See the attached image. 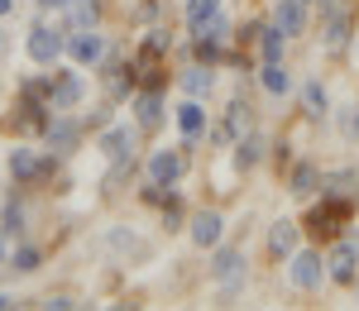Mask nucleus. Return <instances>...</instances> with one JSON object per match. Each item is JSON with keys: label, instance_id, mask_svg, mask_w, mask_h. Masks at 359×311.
Returning a JSON list of instances; mask_svg holds the SVG:
<instances>
[{"label": "nucleus", "instance_id": "obj_1", "mask_svg": "<svg viewBox=\"0 0 359 311\" xmlns=\"http://www.w3.org/2000/svg\"><path fill=\"white\" fill-rule=\"evenodd\" d=\"M62 53H67L62 29H48V25H34V29H29V57H34L39 67H53Z\"/></svg>", "mask_w": 359, "mask_h": 311}, {"label": "nucleus", "instance_id": "obj_2", "mask_svg": "<svg viewBox=\"0 0 359 311\" xmlns=\"http://www.w3.org/2000/svg\"><path fill=\"white\" fill-rule=\"evenodd\" d=\"M211 278L221 283L225 297H235V292L245 287V254H240V249H221L216 263H211Z\"/></svg>", "mask_w": 359, "mask_h": 311}, {"label": "nucleus", "instance_id": "obj_3", "mask_svg": "<svg viewBox=\"0 0 359 311\" xmlns=\"http://www.w3.org/2000/svg\"><path fill=\"white\" fill-rule=\"evenodd\" d=\"M82 96H86V82L77 72H62L57 82H48V111H72Z\"/></svg>", "mask_w": 359, "mask_h": 311}, {"label": "nucleus", "instance_id": "obj_4", "mask_svg": "<svg viewBox=\"0 0 359 311\" xmlns=\"http://www.w3.org/2000/svg\"><path fill=\"white\" fill-rule=\"evenodd\" d=\"M67 53H72L77 67H91V62H101V53H106V39H101L96 29H77V34L67 39Z\"/></svg>", "mask_w": 359, "mask_h": 311}, {"label": "nucleus", "instance_id": "obj_5", "mask_svg": "<svg viewBox=\"0 0 359 311\" xmlns=\"http://www.w3.org/2000/svg\"><path fill=\"white\" fill-rule=\"evenodd\" d=\"M331 278L335 283H355L359 278V244L355 240H340V244H335V254H331Z\"/></svg>", "mask_w": 359, "mask_h": 311}, {"label": "nucleus", "instance_id": "obj_6", "mask_svg": "<svg viewBox=\"0 0 359 311\" xmlns=\"http://www.w3.org/2000/svg\"><path fill=\"white\" fill-rule=\"evenodd\" d=\"M149 177H154V187H172V182L182 177V153H177V148H158V153L149 158Z\"/></svg>", "mask_w": 359, "mask_h": 311}, {"label": "nucleus", "instance_id": "obj_7", "mask_svg": "<svg viewBox=\"0 0 359 311\" xmlns=\"http://www.w3.org/2000/svg\"><path fill=\"white\" fill-rule=\"evenodd\" d=\"M10 172H15V182H34V177L53 172V158H39L34 148H15L10 153Z\"/></svg>", "mask_w": 359, "mask_h": 311}, {"label": "nucleus", "instance_id": "obj_8", "mask_svg": "<svg viewBox=\"0 0 359 311\" xmlns=\"http://www.w3.org/2000/svg\"><path fill=\"white\" fill-rule=\"evenodd\" d=\"M321 278H326L321 254H292V287L311 292V287H321Z\"/></svg>", "mask_w": 359, "mask_h": 311}, {"label": "nucleus", "instance_id": "obj_9", "mask_svg": "<svg viewBox=\"0 0 359 311\" xmlns=\"http://www.w3.org/2000/svg\"><path fill=\"white\" fill-rule=\"evenodd\" d=\"M345 216H350V201H335V197H326V206H316V211H311V221H306V226L316 230V235H335V230H340V221H345Z\"/></svg>", "mask_w": 359, "mask_h": 311}, {"label": "nucleus", "instance_id": "obj_10", "mask_svg": "<svg viewBox=\"0 0 359 311\" xmlns=\"http://www.w3.org/2000/svg\"><path fill=\"white\" fill-rule=\"evenodd\" d=\"M273 25L287 34V39H297L306 29V0H278V10H273Z\"/></svg>", "mask_w": 359, "mask_h": 311}, {"label": "nucleus", "instance_id": "obj_11", "mask_svg": "<svg viewBox=\"0 0 359 311\" xmlns=\"http://www.w3.org/2000/svg\"><path fill=\"white\" fill-rule=\"evenodd\" d=\"M221 230H225V221L216 216V211H201L192 221V244H201V249H216L221 244Z\"/></svg>", "mask_w": 359, "mask_h": 311}, {"label": "nucleus", "instance_id": "obj_12", "mask_svg": "<svg viewBox=\"0 0 359 311\" xmlns=\"http://www.w3.org/2000/svg\"><path fill=\"white\" fill-rule=\"evenodd\" d=\"M249 134V106L245 101H235L230 111H225V125H221V139L225 144H240Z\"/></svg>", "mask_w": 359, "mask_h": 311}, {"label": "nucleus", "instance_id": "obj_13", "mask_svg": "<svg viewBox=\"0 0 359 311\" xmlns=\"http://www.w3.org/2000/svg\"><path fill=\"white\" fill-rule=\"evenodd\" d=\"M101 148H106V158H130V153H135V130H130V125H115V130H106Z\"/></svg>", "mask_w": 359, "mask_h": 311}, {"label": "nucleus", "instance_id": "obj_14", "mask_svg": "<svg viewBox=\"0 0 359 311\" xmlns=\"http://www.w3.org/2000/svg\"><path fill=\"white\" fill-rule=\"evenodd\" d=\"M321 192L335 201H350V197H359V177L355 172H331V177H321Z\"/></svg>", "mask_w": 359, "mask_h": 311}, {"label": "nucleus", "instance_id": "obj_15", "mask_svg": "<svg viewBox=\"0 0 359 311\" xmlns=\"http://www.w3.org/2000/svg\"><path fill=\"white\" fill-rule=\"evenodd\" d=\"M177 125H182V134H187V139H196V134H201V130H206V111H201V101H187V106H177Z\"/></svg>", "mask_w": 359, "mask_h": 311}, {"label": "nucleus", "instance_id": "obj_16", "mask_svg": "<svg viewBox=\"0 0 359 311\" xmlns=\"http://www.w3.org/2000/svg\"><path fill=\"white\" fill-rule=\"evenodd\" d=\"M106 244H111L115 254H135V258H149V244H144V240H135L130 230H120V226H115L111 235H106Z\"/></svg>", "mask_w": 359, "mask_h": 311}, {"label": "nucleus", "instance_id": "obj_17", "mask_svg": "<svg viewBox=\"0 0 359 311\" xmlns=\"http://www.w3.org/2000/svg\"><path fill=\"white\" fill-rule=\"evenodd\" d=\"M269 249H273V254H292V249H297V226H292V221H278V226L269 230Z\"/></svg>", "mask_w": 359, "mask_h": 311}, {"label": "nucleus", "instance_id": "obj_18", "mask_svg": "<svg viewBox=\"0 0 359 311\" xmlns=\"http://www.w3.org/2000/svg\"><path fill=\"white\" fill-rule=\"evenodd\" d=\"M135 111H139V125H144V130H154V125L163 120V101H158L154 91H144V96L135 101Z\"/></svg>", "mask_w": 359, "mask_h": 311}, {"label": "nucleus", "instance_id": "obj_19", "mask_svg": "<svg viewBox=\"0 0 359 311\" xmlns=\"http://www.w3.org/2000/svg\"><path fill=\"white\" fill-rule=\"evenodd\" d=\"M216 15H221V0H187V25H192L196 34H201L206 20H216Z\"/></svg>", "mask_w": 359, "mask_h": 311}, {"label": "nucleus", "instance_id": "obj_20", "mask_svg": "<svg viewBox=\"0 0 359 311\" xmlns=\"http://www.w3.org/2000/svg\"><path fill=\"white\" fill-rule=\"evenodd\" d=\"M302 106H306V115H311V120H321V115H326V106H331V101H326V86H321V82H306L302 86Z\"/></svg>", "mask_w": 359, "mask_h": 311}, {"label": "nucleus", "instance_id": "obj_21", "mask_svg": "<svg viewBox=\"0 0 359 311\" xmlns=\"http://www.w3.org/2000/svg\"><path fill=\"white\" fill-rule=\"evenodd\" d=\"M287 86H292L287 67H283V62H264V91H273V96H287Z\"/></svg>", "mask_w": 359, "mask_h": 311}, {"label": "nucleus", "instance_id": "obj_22", "mask_svg": "<svg viewBox=\"0 0 359 311\" xmlns=\"http://www.w3.org/2000/svg\"><path fill=\"white\" fill-rule=\"evenodd\" d=\"M182 86H187V96H211V86H216V77H211V62H206V67H192V72L182 77Z\"/></svg>", "mask_w": 359, "mask_h": 311}, {"label": "nucleus", "instance_id": "obj_23", "mask_svg": "<svg viewBox=\"0 0 359 311\" xmlns=\"http://www.w3.org/2000/svg\"><path fill=\"white\" fill-rule=\"evenodd\" d=\"M48 144H53V148H72V144H77V125H72V120H53V125H48Z\"/></svg>", "mask_w": 359, "mask_h": 311}, {"label": "nucleus", "instance_id": "obj_24", "mask_svg": "<svg viewBox=\"0 0 359 311\" xmlns=\"http://www.w3.org/2000/svg\"><path fill=\"white\" fill-rule=\"evenodd\" d=\"M316 182H321V177H316V168H311V163H297V168H292V192H297V197L316 192Z\"/></svg>", "mask_w": 359, "mask_h": 311}, {"label": "nucleus", "instance_id": "obj_25", "mask_svg": "<svg viewBox=\"0 0 359 311\" xmlns=\"http://www.w3.org/2000/svg\"><path fill=\"white\" fill-rule=\"evenodd\" d=\"M283 39H287V34H283V29H264V62H283Z\"/></svg>", "mask_w": 359, "mask_h": 311}, {"label": "nucleus", "instance_id": "obj_26", "mask_svg": "<svg viewBox=\"0 0 359 311\" xmlns=\"http://www.w3.org/2000/svg\"><path fill=\"white\" fill-rule=\"evenodd\" d=\"M259 148H264V139H254V134H249V139H240L235 163H240V168H254V163H259Z\"/></svg>", "mask_w": 359, "mask_h": 311}, {"label": "nucleus", "instance_id": "obj_27", "mask_svg": "<svg viewBox=\"0 0 359 311\" xmlns=\"http://www.w3.org/2000/svg\"><path fill=\"white\" fill-rule=\"evenodd\" d=\"M72 25H77V29L96 25V5H91V0H72Z\"/></svg>", "mask_w": 359, "mask_h": 311}, {"label": "nucleus", "instance_id": "obj_28", "mask_svg": "<svg viewBox=\"0 0 359 311\" xmlns=\"http://www.w3.org/2000/svg\"><path fill=\"white\" fill-rule=\"evenodd\" d=\"M340 134H345L350 144H359V111H355V106H350V111H340Z\"/></svg>", "mask_w": 359, "mask_h": 311}, {"label": "nucleus", "instance_id": "obj_29", "mask_svg": "<svg viewBox=\"0 0 359 311\" xmlns=\"http://www.w3.org/2000/svg\"><path fill=\"white\" fill-rule=\"evenodd\" d=\"M10 263H15L20 273H34V268H39V249H20V254L10 258Z\"/></svg>", "mask_w": 359, "mask_h": 311}, {"label": "nucleus", "instance_id": "obj_30", "mask_svg": "<svg viewBox=\"0 0 359 311\" xmlns=\"http://www.w3.org/2000/svg\"><path fill=\"white\" fill-rule=\"evenodd\" d=\"M144 53H149V57L168 53V34H163V29H154V34H149V43H144Z\"/></svg>", "mask_w": 359, "mask_h": 311}, {"label": "nucleus", "instance_id": "obj_31", "mask_svg": "<svg viewBox=\"0 0 359 311\" xmlns=\"http://www.w3.org/2000/svg\"><path fill=\"white\" fill-rule=\"evenodd\" d=\"M10 10H15V0H0V20H5V15H10Z\"/></svg>", "mask_w": 359, "mask_h": 311}, {"label": "nucleus", "instance_id": "obj_32", "mask_svg": "<svg viewBox=\"0 0 359 311\" xmlns=\"http://www.w3.org/2000/svg\"><path fill=\"white\" fill-rule=\"evenodd\" d=\"M39 5H43V10H57V5H67V0H39Z\"/></svg>", "mask_w": 359, "mask_h": 311}, {"label": "nucleus", "instance_id": "obj_33", "mask_svg": "<svg viewBox=\"0 0 359 311\" xmlns=\"http://www.w3.org/2000/svg\"><path fill=\"white\" fill-rule=\"evenodd\" d=\"M5 307H15V302H10V297H5V292H0V311H5Z\"/></svg>", "mask_w": 359, "mask_h": 311}, {"label": "nucleus", "instance_id": "obj_34", "mask_svg": "<svg viewBox=\"0 0 359 311\" xmlns=\"http://www.w3.org/2000/svg\"><path fill=\"white\" fill-rule=\"evenodd\" d=\"M0 263H5V244H0Z\"/></svg>", "mask_w": 359, "mask_h": 311}]
</instances>
